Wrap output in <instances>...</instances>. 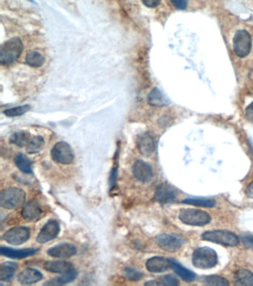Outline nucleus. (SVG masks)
<instances>
[{
    "instance_id": "f257e3e1",
    "label": "nucleus",
    "mask_w": 253,
    "mask_h": 286,
    "mask_svg": "<svg viewBox=\"0 0 253 286\" xmlns=\"http://www.w3.org/2000/svg\"><path fill=\"white\" fill-rule=\"evenodd\" d=\"M25 191L17 187H9L2 190L0 194V204L7 209H16L23 206L25 202Z\"/></svg>"
},
{
    "instance_id": "cd10ccee",
    "label": "nucleus",
    "mask_w": 253,
    "mask_h": 286,
    "mask_svg": "<svg viewBox=\"0 0 253 286\" xmlns=\"http://www.w3.org/2000/svg\"><path fill=\"white\" fill-rule=\"evenodd\" d=\"M26 63L28 65L32 67H40L43 66L45 63V58L40 52L32 51L27 54Z\"/></svg>"
},
{
    "instance_id": "4468645a",
    "label": "nucleus",
    "mask_w": 253,
    "mask_h": 286,
    "mask_svg": "<svg viewBox=\"0 0 253 286\" xmlns=\"http://www.w3.org/2000/svg\"><path fill=\"white\" fill-rule=\"evenodd\" d=\"M146 269L152 273H163L171 267V260L161 257H152L146 262Z\"/></svg>"
},
{
    "instance_id": "0eeeda50",
    "label": "nucleus",
    "mask_w": 253,
    "mask_h": 286,
    "mask_svg": "<svg viewBox=\"0 0 253 286\" xmlns=\"http://www.w3.org/2000/svg\"><path fill=\"white\" fill-rule=\"evenodd\" d=\"M52 157L56 163L63 165L71 164L74 161V154L72 148L65 142H59L52 148Z\"/></svg>"
},
{
    "instance_id": "b1692460",
    "label": "nucleus",
    "mask_w": 253,
    "mask_h": 286,
    "mask_svg": "<svg viewBox=\"0 0 253 286\" xmlns=\"http://www.w3.org/2000/svg\"><path fill=\"white\" fill-rule=\"evenodd\" d=\"M235 278L238 286H253V274L250 271L241 269L236 272Z\"/></svg>"
},
{
    "instance_id": "9b49d317",
    "label": "nucleus",
    "mask_w": 253,
    "mask_h": 286,
    "mask_svg": "<svg viewBox=\"0 0 253 286\" xmlns=\"http://www.w3.org/2000/svg\"><path fill=\"white\" fill-rule=\"evenodd\" d=\"M134 177L140 182L147 183L152 179L153 171L148 163L143 160H137L132 166Z\"/></svg>"
},
{
    "instance_id": "39448f33",
    "label": "nucleus",
    "mask_w": 253,
    "mask_h": 286,
    "mask_svg": "<svg viewBox=\"0 0 253 286\" xmlns=\"http://www.w3.org/2000/svg\"><path fill=\"white\" fill-rule=\"evenodd\" d=\"M203 240L215 242L219 245L234 247L239 245V238L231 232L226 230H214L208 231L202 235Z\"/></svg>"
},
{
    "instance_id": "2f4dec72",
    "label": "nucleus",
    "mask_w": 253,
    "mask_h": 286,
    "mask_svg": "<svg viewBox=\"0 0 253 286\" xmlns=\"http://www.w3.org/2000/svg\"><path fill=\"white\" fill-rule=\"evenodd\" d=\"M31 109L29 105L19 106V107H13V108L7 109L4 111L6 116L10 117H15V116H22L28 111Z\"/></svg>"
},
{
    "instance_id": "473e14b6",
    "label": "nucleus",
    "mask_w": 253,
    "mask_h": 286,
    "mask_svg": "<svg viewBox=\"0 0 253 286\" xmlns=\"http://www.w3.org/2000/svg\"><path fill=\"white\" fill-rule=\"evenodd\" d=\"M124 276H125L127 279L131 281H134V282L140 281L143 276L141 272L133 269V268H126V269H124Z\"/></svg>"
},
{
    "instance_id": "f8f14e48",
    "label": "nucleus",
    "mask_w": 253,
    "mask_h": 286,
    "mask_svg": "<svg viewBox=\"0 0 253 286\" xmlns=\"http://www.w3.org/2000/svg\"><path fill=\"white\" fill-rule=\"evenodd\" d=\"M77 253V248L72 244L63 243L52 247L48 250L47 254L50 257L57 259H66L73 257Z\"/></svg>"
},
{
    "instance_id": "7ed1b4c3",
    "label": "nucleus",
    "mask_w": 253,
    "mask_h": 286,
    "mask_svg": "<svg viewBox=\"0 0 253 286\" xmlns=\"http://www.w3.org/2000/svg\"><path fill=\"white\" fill-rule=\"evenodd\" d=\"M192 263L196 268L208 269L215 267L218 263V255L212 248L203 247L194 251Z\"/></svg>"
},
{
    "instance_id": "6ab92c4d",
    "label": "nucleus",
    "mask_w": 253,
    "mask_h": 286,
    "mask_svg": "<svg viewBox=\"0 0 253 286\" xmlns=\"http://www.w3.org/2000/svg\"><path fill=\"white\" fill-rule=\"evenodd\" d=\"M138 148L140 152L144 157H149L152 156L155 149V142L152 134L145 133L138 140Z\"/></svg>"
},
{
    "instance_id": "1a4fd4ad",
    "label": "nucleus",
    "mask_w": 253,
    "mask_h": 286,
    "mask_svg": "<svg viewBox=\"0 0 253 286\" xmlns=\"http://www.w3.org/2000/svg\"><path fill=\"white\" fill-rule=\"evenodd\" d=\"M158 246L167 252L173 253L178 251L184 245V240L182 236L176 234H161L156 239Z\"/></svg>"
},
{
    "instance_id": "aec40b11",
    "label": "nucleus",
    "mask_w": 253,
    "mask_h": 286,
    "mask_svg": "<svg viewBox=\"0 0 253 286\" xmlns=\"http://www.w3.org/2000/svg\"><path fill=\"white\" fill-rule=\"evenodd\" d=\"M17 269V265L11 262H5L0 266V280L3 282L12 281Z\"/></svg>"
},
{
    "instance_id": "2eb2a0df",
    "label": "nucleus",
    "mask_w": 253,
    "mask_h": 286,
    "mask_svg": "<svg viewBox=\"0 0 253 286\" xmlns=\"http://www.w3.org/2000/svg\"><path fill=\"white\" fill-rule=\"evenodd\" d=\"M39 249L35 248H26V249H13V248H7V247H1L0 253L1 255L15 260H21L26 258L30 256L34 255L38 252Z\"/></svg>"
},
{
    "instance_id": "a211bd4d",
    "label": "nucleus",
    "mask_w": 253,
    "mask_h": 286,
    "mask_svg": "<svg viewBox=\"0 0 253 286\" xmlns=\"http://www.w3.org/2000/svg\"><path fill=\"white\" fill-rule=\"evenodd\" d=\"M41 272L34 269H26L22 271L17 277V281L22 285H31L43 279Z\"/></svg>"
},
{
    "instance_id": "f704fd0d",
    "label": "nucleus",
    "mask_w": 253,
    "mask_h": 286,
    "mask_svg": "<svg viewBox=\"0 0 253 286\" xmlns=\"http://www.w3.org/2000/svg\"><path fill=\"white\" fill-rule=\"evenodd\" d=\"M174 5L180 10H184L187 7V0H171Z\"/></svg>"
},
{
    "instance_id": "c756f323",
    "label": "nucleus",
    "mask_w": 253,
    "mask_h": 286,
    "mask_svg": "<svg viewBox=\"0 0 253 286\" xmlns=\"http://www.w3.org/2000/svg\"><path fill=\"white\" fill-rule=\"evenodd\" d=\"M183 203L194 205V206H203V207H212L215 205V200L204 198L186 199Z\"/></svg>"
},
{
    "instance_id": "72a5a7b5",
    "label": "nucleus",
    "mask_w": 253,
    "mask_h": 286,
    "mask_svg": "<svg viewBox=\"0 0 253 286\" xmlns=\"http://www.w3.org/2000/svg\"><path fill=\"white\" fill-rule=\"evenodd\" d=\"M242 242L247 248L253 249V236L251 235L245 236L242 237Z\"/></svg>"
},
{
    "instance_id": "c85d7f7f",
    "label": "nucleus",
    "mask_w": 253,
    "mask_h": 286,
    "mask_svg": "<svg viewBox=\"0 0 253 286\" xmlns=\"http://www.w3.org/2000/svg\"><path fill=\"white\" fill-rule=\"evenodd\" d=\"M77 277V273L76 271H73V272H69V273L64 274L62 275V276L59 277V278H55V279L52 280V281L49 283H47V285H64V284H69V283L72 282Z\"/></svg>"
},
{
    "instance_id": "4be33fe9",
    "label": "nucleus",
    "mask_w": 253,
    "mask_h": 286,
    "mask_svg": "<svg viewBox=\"0 0 253 286\" xmlns=\"http://www.w3.org/2000/svg\"><path fill=\"white\" fill-rule=\"evenodd\" d=\"M171 268L185 282H191L195 279V275L193 272L187 270L176 262L171 261Z\"/></svg>"
},
{
    "instance_id": "423d86ee",
    "label": "nucleus",
    "mask_w": 253,
    "mask_h": 286,
    "mask_svg": "<svg viewBox=\"0 0 253 286\" xmlns=\"http://www.w3.org/2000/svg\"><path fill=\"white\" fill-rule=\"evenodd\" d=\"M235 53L239 58H245L249 55L252 48L251 34L246 30H239L233 39Z\"/></svg>"
},
{
    "instance_id": "f03ea898",
    "label": "nucleus",
    "mask_w": 253,
    "mask_h": 286,
    "mask_svg": "<svg viewBox=\"0 0 253 286\" xmlns=\"http://www.w3.org/2000/svg\"><path fill=\"white\" fill-rule=\"evenodd\" d=\"M23 50V44L20 39L15 37L10 39L1 46L0 49V63L1 64H10L14 62Z\"/></svg>"
},
{
    "instance_id": "dca6fc26",
    "label": "nucleus",
    "mask_w": 253,
    "mask_h": 286,
    "mask_svg": "<svg viewBox=\"0 0 253 286\" xmlns=\"http://www.w3.org/2000/svg\"><path fill=\"white\" fill-rule=\"evenodd\" d=\"M45 270L52 273L64 274L75 271L74 266L69 262L65 261H50L46 262L43 266Z\"/></svg>"
},
{
    "instance_id": "f3484780",
    "label": "nucleus",
    "mask_w": 253,
    "mask_h": 286,
    "mask_svg": "<svg viewBox=\"0 0 253 286\" xmlns=\"http://www.w3.org/2000/svg\"><path fill=\"white\" fill-rule=\"evenodd\" d=\"M43 210L37 200H31L25 203L22 210V215L27 221H36L41 217Z\"/></svg>"
},
{
    "instance_id": "a878e982",
    "label": "nucleus",
    "mask_w": 253,
    "mask_h": 286,
    "mask_svg": "<svg viewBox=\"0 0 253 286\" xmlns=\"http://www.w3.org/2000/svg\"><path fill=\"white\" fill-rule=\"evenodd\" d=\"M45 145H46V142L43 137L36 136V137H31L25 148L28 154H37L44 148Z\"/></svg>"
},
{
    "instance_id": "4c0bfd02",
    "label": "nucleus",
    "mask_w": 253,
    "mask_h": 286,
    "mask_svg": "<svg viewBox=\"0 0 253 286\" xmlns=\"http://www.w3.org/2000/svg\"><path fill=\"white\" fill-rule=\"evenodd\" d=\"M246 194L249 198L253 199V182L251 183L247 188Z\"/></svg>"
},
{
    "instance_id": "20e7f679",
    "label": "nucleus",
    "mask_w": 253,
    "mask_h": 286,
    "mask_svg": "<svg viewBox=\"0 0 253 286\" xmlns=\"http://www.w3.org/2000/svg\"><path fill=\"white\" fill-rule=\"evenodd\" d=\"M179 218L184 224L191 226L206 225L211 221L210 216L207 212L193 209L181 210Z\"/></svg>"
},
{
    "instance_id": "bb28decb",
    "label": "nucleus",
    "mask_w": 253,
    "mask_h": 286,
    "mask_svg": "<svg viewBox=\"0 0 253 286\" xmlns=\"http://www.w3.org/2000/svg\"><path fill=\"white\" fill-rule=\"evenodd\" d=\"M179 285L178 280L172 275H165V276L158 278L154 281L146 283L145 286H177Z\"/></svg>"
},
{
    "instance_id": "9d476101",
    "label": "nucleus",
    "mask_w": 253,
    "mask_h": 286,
    "mask_svg": "<svg viewBox=\"0 0 253 286\" xmlns=\"http://www.w3.org/2000/svg\"><path fill=\"white\" fill-rule=\"evenodd\" d=\"M61 227L56 220L48 221L37 236V240L39 243L45 244L55 239L59 234Z\"/></svg>"
},
{
    "instance_id": "6e6552de",
    "label": "nucleus",
    "mask_w": 253,
    "mask_h": 286,
    "mask_svg": "<svg viewBox=\"0 0 253 286\" xmlns=\"http://www.w3.org/2000/svg\"><path fill=\"white\" fill-rule=\"evenodd\" d=\"M31 236V230L26 227H16L10 229L3 234V240L13 245L25 243Z\"/></svg>"
},
{
    "instance_id": "393cba45",
    "label": "nucleus",
    "mask_w": 253,
    "mask_h": 286,
    "mask_svg": "<svg viewBox=\"0 0 253 286\" xmlns=\"http://www.w3.org/2000/svg\"><path fill=\"white\" fill-rule=\"evenodd\" d=\"M31 135L30 133L27 131H18L12 134L10 137V142L14 144L16 146L24 148L26 147L30 140H31Z\"/></svg>"
},
{
    "instance_id": "7c9ffc66",
    "label": "nucleus",
    "mask_w": 253,
    "mask_h": 286,
    "mask_svg": "<svg viewBox=\"0 0 253 286\" xmlns=\"http://www.w3.org/2000/svg\"><path fill=\"white\" fill-rule=\"evenodd\" d=\"M203 284L208 286H228L230 285L228 281L219 276H209L202 279Z\"/></svg>"
},
{
    "instance_id": "412c9836",
    "label": "nucleus",
    "mask_w": 253,
    "mask_h": 286,
    "mask_svg": "<svg viewBox=\"0 0 253 286\" xmlns=\"http://www.w3.org/2000/svg\"><path fill=\"white\" fill-rule=\"evenodd\" d=\"M148 103L154 107H163L169 104L165 95L158 88H155L148 96Z\"/></svg>"
},
{
    "instance_id": "c9c22d12",
    "label": "nucleus",
    "mask_w": 253,
    "mask_h": 286,
    "mask_svg": "<svg viewBox=\"0 0 253 286\" xmlns=\"http://www.w3.org/2000/svg\"><path fill=\"white\" fill-rule=\"evenodd\" d=\"M246 118L249 122L253 123V101L247 108Z\"/></svg>"
},
{
    "instance_id": "ddd939ff",
    "label": "nucleus",
    "mask_w": 253,
    "mask_h": 286,
    "mask_svg": "<svg viewBox=\"0 0 253 286\" xmlns=\"http://www.w3.org/2000/svg\"><path fill=\"white\" fill-rule=\"evenodd\" d=\"M176 197V191L171 186L167 184H161L155 191V200L161 203H172L175 201Z\"/></svg>"
},
{
    "instance_id": "5701e85b",
    "label": "nucleus",
    "mask_w": 253,
    "mask_h": 286,
    "mask_svg": "<svg viewBox=\"0 0 253 286\" xmlns=\"http://www.w3.org/2000/svg\"><path fill=\"white\" fill-rule=\"evenodd\" d=\"M14 163L18 169L25 174L32 173V163L27 156L23 154H16Z\"/></svg>"
},
{
    "instance_id": "e433bc0d",
    "label": "nucleus",
    "mask_w": 253,
    "mask_h": 286,
    "mask_svg": "<svg viewBox=\"0 0 253 286\" xmlns=\"http://www.w3.org/2000/svg\"><path fill=\"white\" fill-rule=\"evenodd\" d=\"M161 0H142L143 4L149 7H155L161 3Z\"/></svg>"
}]
</instances>
